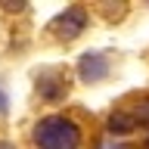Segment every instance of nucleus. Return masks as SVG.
<instances>
[{
  "label": "nucleus",
  "mask_w": 149,
  "mask_h": 149,
  "mask_svg": "<svg viewBox=\"0 0 149 149\" xmlns=\"http://www.w3.org/2000/svg\"><path fill=\"white\" fill-rule=\"evenodd\" d=\"M34 143L37 149H78L81 146V134L78 124L62 115H47L34 124Z\"/></svg>",
  "instance_id": "f257e3e1"
},
{
  "label": "nucleus",
  "mask_w": 149,
  "mask_h": 149,
  "mask_svg": "<svg viewBox=\"0 0 149 149\" xmlns=\"http://www.w3.org/2000/svg\"><path fill=\"white\" fill-rule=\"evenodd\" d=\"M6 106H9V96H6V90L0 87V118L6 115Z\"/></svg>",
  "instance_id": "39448f33"
},
{
  "label": "nucleus",
  "mask_w": 149,
  "mask_h": 149,
  "mask_svg": "<svg viewBox=\"0 0 149 149\" xmlns=\"http://www.w3.org/2000/svg\"><path fill=\"white\" fill-rule=\"evenodd\" d=\"M146 146H149V143H146Z\"/></svg>",
  "instance_id": "0eeeda50"
},
{
  "label": "nucleus",
  "mask_w": 149,
  "mask_h": 149,
  "mask_svg": "<svg viewBox=\"0 0 149 149\" xmlns=\"http://www.w3.org/2000/svg\"><path fill=\"white\" fill-rule=\"evenodd\" d=\"M84 28H87V9L84 6H65V13H59V16L53 19L50 31H53L59 40H74Z\"/></svg>",
  "instance_id": "f03ea898"
},
{
  "label": "nucleus",
  "mask_w": 149,
  "mask_h": 149,
  "mask_svg": "<svg viewBox=\"0 0 149 149\" xmlns=\"http://www.w3.org/2000/svg\"><path fill=\"white\" fill-rule=\"evenodd\" d=\"M78 68H81V78L87 84H96V81H102V78L109 74V62H106V56H100V53H84Z\"/></svg>",
  "instance_id": "20e7f679"
},
{
  "label": "nucleus",
  "mask_w": 149,
  "mask_h": 149,
  "mask_svg": "<svg viewBox=\"0 0 149 149\" xmlns=\"http://www.w3.org/2000/svg\"><path fill=\"white\" fill-rule=\"evenodd\" d=\"M0 149H16L13 143H6V140H0Z\"/></svg>",
  "instance_id": "423d86ee"
},
{
  "label": "nucleus",
  "mask_w": 149,
  "mask_h": 149,
  "mask_svg": "<svg viewBox=\"0 0 149 149\" xmlns=\"http://www.w3.org/2000/svg\"><path fill=\"white\" fill-rule=\"evenodd\" d=\"M37 90L44 93L47 100H59L62 93H68V74L62 68H53V72H44L40 81H37Z\"/></svg>",
  "instance_id": "7ed1b4c3"
}]
</instances>
